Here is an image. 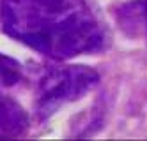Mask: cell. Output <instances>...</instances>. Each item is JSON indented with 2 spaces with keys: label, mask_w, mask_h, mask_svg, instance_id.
<instances>
[{
  "label": "cell",
  "mask_w": 147,
  "mask_h": 141,
  "mask_svg": "<svg viewBox=\"0 0 147 141\" xmlns=\"http://www.w3.org/2000/svg\"><path fill=\"white\" fill-rule=\"evenodd\" d=\"M121 18L124 19L126 27H131V32H136V28L140 27L147 35V0L128 4L126 7H122L121 9Z\"/></svg>",
  "instance_id": "cell-4"
},
{
  "label": "cell",
  "mask_w": 147,
  "mask_h": 141,
  "mask_svg": "<svg viewBox=\"0 0 147 141\" xmlns=\"http://www.w3.org/2000/svg\"><path fill=\"white\" fill-rule=\"evenodd\" d=\"M98 72L85 65L55 67L46 72L39 83V95L36 111L41 120L50 118L59 108L80 99L96 86Z\"/></svg>",
  "instance_id": "cell-2"
},
{
  "label": "cell",
  "mask_w": 147,
  "mask_h": 141,
  "mask_svg": "<svg viewBox=\"0 0 147 141\" xmlns=\"http://www.w3.org/2000/svg\"><path fill=\"white\" fill-rule=\"evenodd\" d=\"M27 127V115L22 106L0 97V136H18Z\"/></svg>",
  "instance_id": "cell-3"
},
{
  "label": "cell",
  "mask_w": 147,
  "mask_h": 141,
  "mask_svg": "<svg viewBox=\"0 0 147 141\" xmlns=\"http://www.w3.org/2000/svg\"><path fill=\"white\" fill-rule=\"evenodd\" d=\"M2 23L11 37L57 60L107 44L103 27L82 0H4Z\"/></svg>",
  "instance_id": "cell-1"
}]
</instances>
